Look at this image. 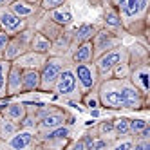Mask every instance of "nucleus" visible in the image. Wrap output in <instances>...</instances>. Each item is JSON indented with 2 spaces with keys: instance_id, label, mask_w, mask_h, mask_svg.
I'll use <instances>...</instances> for the list:
<instances>
[{
  "instance_id": "f257e3e1",
  "label": "nucleus",
  "mask_w": 150,
  "mask_h": 150,
  "mask_svg": "<svg viewBox=\"0 0 150 150\" xmlns=\"http://www.w3.org/2000/svg\"><path fill=\"white\" fill-rule=\"evenodd\" d=\"M100 100V107L112 110H141L146 107V94H143L136 85L130 81V78H107L98 83L96 89Z\"/></svg>"
},
{
  "instance_id": "f03ea898",
  "label": "nucleus",
  "mask_w": 150,
  "mask_h": 150,
  "mask_svg": "<svg viewBox=\"0 0 150 150\" xmlns=\"http://www.w3.org/2000/svg\"><path fill=\"white\" fill-rule=\"evenodd\" d=\"M150 0H116L125 33L134 36H146V16Z\"/></svg>"
},
{
  "instance_id": "7ed1b4c3",
  "label": "nucleus",
  "mask_w": 150,
  "mask_h": 150,
  "mask_svg": "<svg viewBox=\"0 0 150 150\" xmlns=\"http://www.w3.org/2000/svg\"><path fill=\"white\" fill-rule=\"evenodd\" d=\"M71 62L69 56L62 54H49L44 65L40 67V92H52V87L60 76L62 69Z\"/></svg>"
},
{
  "instance_id": "20e7f679",
  "label": "nucleus",
  "mask_w": 150,
  "mask_h": 150,
  "mask_svg": "<svg viewBox=\"0 0 150 150\" xmlns=\"http://www.w3.org/2000/svg\"><path fill=\"white\" fill-rule=\"evenodd\" d=\"M52 94H56L58 98H63V100H78V101L81 100V91L78 87V80H76V74H74L72 62H69L62 69L54 87H52Z\"/></svg>"
},
{
  "instance_id": "39448f33",
  "label": "nucleus",
  "mask_w": 150,
  "mask_h": 150,
  "mask_svg": "<svg viewBox=\"0 0 150 150\" xmlns=\"http://www.w3.org/2000/svg\"><path fill=\"white\" fill-rule=\"evenodd\" d=\"M128 54H127V47L121 44L110 51H105L101 52L100 56L94 58V65L98 69V74H100V80H107V78H112V72L114 69L120 65V63L127 62Z\"/></svg>"
},
{
  "instance_id": "423d86ee",
  "label": "nucleus",
  "mask_w": 150,
  "mask_h": 150,
  "mask_svg": "<svg viewBox=\"0 0 150 150\" xmlns=\"http://www.w3.org/2000/svg\"><path fill=\"white\" fill-rule=\"evenodd\" d=\"M74 67V74H76V80H78V87L81 91V96L85 92H92L98 89V83L100 80V74L98 69H96L94 62H81V63H72Z\"/></svg>"
},
{
  "instance_id": "0eeeda50",
  "label": "nucleus",
  "mask_w": 150,
  "mask_h": 150,
  "mask_svg": "<svg viewBox=\"0 0 150 150\" xmlns=\"http://www.w3.org/2000/svg\"><path fill=\"white\" fill-rule=\"evenodd\" d=\"M91 42H92L94 58H96L105 51H110V49H114L117 45H121L123 44V35L116 33L112 29H107V27H98V31L94 33Z\"/></svg>"
},
{
  "instance_id": "6e6552de",
  "label": "nucleus",
  "mask_w": 150,
  "mask_h": 150,
  "mask_svg": "<svg viewBox=\"0 0 150 150\" xmlns=\"http://www.w3.org/2000/svg\"><path fill=\"white\" fill-rule=\"evenodd\" d=\"M0 146L11 148V150H27V148H36L38 146V136L33 130L18 128L15 134H11L6 139H0Z\"/></svg>"
},
{
  "instance_id": "1a4fd4ad",
  "label": "nucleus",
  "mask_w": 150,
  "mask_h": 150,
  "mask_svg": "<svg viewBox=\"0 0 150 150\" xmlns=\"http://www.w3.org/2000/svg\"><path fill=\"white\" fill-rule=\"evenodd\" d=\"M24 27H27V20L20 18L9 6H0V29L9 35H15Z\"/></svg>"
},
{
  "instance_id": "9d476101",
  "label": "nucleus",
  "mask_w": 150,
  "mask_h": 150,
  "mask_svg": "<svg viewBox=\"0 0 150 150\" xmlns=\"http://www.w3.org/2000/svg\"><path fill=\"white\" fill-rule=\"evenodd\" d=\"M49 54H44V52H36L33 49H27L25 52H22L20 56H16L11 63L20 69H36L40 71V67L44 65V62L47 60Z\"/></svg>"
},
{
  "instance_id": "9b49d317",
  "label": "nucleus",
  "mask_w": 150,
  "mask_h": 150,
  "mask_svg": "<svg viewBox=\"0 0 150 150\" xmlns=\"http://www.w3.org/2000/svg\"><path fill=\"white\" fill-rule=\"evenodd\" d=\"M128 78H130V81H132L143 94L148 96V91H150V69H148V62H143V63H137V65H134V67L130 69Z\"/></svg>"
},
{
  "instance_id": "f8f14e48",
  "label": "nucleus",
  "mask_w": 150,
  "mask_h": 150,
  "mask_svg": "<svg viewBox=\"0 0 150 150\" xmlns=\"http://www.w3.org/2000/svg\"><path fill=\"white\" fill-rule=\"evenodd\" d=\"M27 49H29V42L22 40L18 35H11V38H9L7 45H6V49H4L2 58L7 60V62H13L16 56H20V54H22V52H25Z\"/></svg>"
},
{
  "instance_id": "ddd939ff",
  "label": "nucleus",
  "mask_w": 150,
  "mask_h": 150,
  "mask_svg": "<svg viewBox=\"0 0 150 150\" xmlns=\"http://www.w3.org/2000/svg\"><path fill=\"white\" fill-rule=\"evenodd\" d=\"M98 31V25L96 24H91V22H83L80 24L78 27H74L71 31V49L74 45L81 44V42H87V40H92L94 33Z\"/></svg>"
},
{
  "instance_id": "4468645a",
  "label": "nucleus",
  "mask_w": 150,
  "mask_h": 150,
  "mask_svg": "<svg viewBox=\"0 0 150 150\" xmlns=\"http://www.w3.org/2000/svg\"><path fill=\"white\" fill-rule=\"evenodd\" d=\"M72 63H81V62H94V47H92V42H81V44L74 45L71 49V54H69Z\"/></svg>"
},
{
  "instance_id": "2eb2a0df",
  "label": "nucleus",
  "mask_w": 150,
  "mask_h": 150,
  "mask_svg": "<svg viewBox=\"0 0 150 150\" xmlns=\"http://www.w3.org/2000/svg\"><path fill=\"white\" fill-rule=\"evenodd\" d=\"M45 15H47V18H51L52 22H56L62 27H69L74 24V15L69 9V6H65V4L51 9V11H45Z\"/></svg>"
},
{
  "instance_id": "dca6fc26",
  "label": "nucleus",
  "mask_w": 150,
  "mask_h": 150,
  "mask_svg": "<svg viewBox=\"0 0 150 150\" xmlns=\"http://www.w3.org/2000/svg\"><path fill=\"white\" fill-rule=\"evenodd\" d=\"M16 94H22V69L11 63L7 72L6 96H16Z\"/></svg>"
},
{
  "instance_id": "f3484780",
  "label": "nucleus",
  "mask_w": 150,
  "mask_h": 150,
  "mask_svg": "<svg viewBox=\"0 0 150 150\" xmlns=\"http://www.w3.org/2000/svg\"><path fill=\"white\" fill-rule=\"evenodd\" d=\"M35 29H36V31H40L42 35H45V36L52 42V40H56V38L62 35V31L65 29V27H62V25H58L56 22H52V20H51V18H47V15L44 13V16H42L38 22H36Z\"/></svg>"
},
{
  "instance_id": "a211bd4d",
  "label": "nucleus",
  "mask_w": 150,
  "mask_h": 150,
  "mask_svg": "<svg viewBox=\"0 0 150 150\" xmlns=\"http://www.w3.org/2000/svg\"><path fill=\"white\" fill-rule=\"evenodd\" d=\"M22 92H40V71L22 69Z\"/></svg>"
},
{
  "instance_id": "6ab92c4d",
  "label": "nucleus",
  "mask_w": 150,
  "mask_h": 150,
  "mask_svg": "<svg viewBox=\"0 0 150 150\" xmlns=\"http://www.w3.org/2000/svg\"><path fill=\"white\" fill-rule=\"evenodd\" d=\"M49 54H62V56L71 54V31L67 27L62 31V35L56 40H52V47Z\"/></svg>"
},
{
  "instance_id": "aec40b11",
  "label": "nucleus",
  "mask_w": 150,
  "mask_h": 150,
  "mask_svg": "<svg viewBox=\"0 0 150 150\" xmlns=\"http://www.w3.org/2000/svg\"><path fill=\"white\" fill-rule=\"evenodd\" d=\"M127 62H128V65H130V69L134 65H137V63H143V62H148V47L143 45V44H136L130 45V47H127Z\"/></svg>"
},
{
  "instance_id": "412c9836",
  "label": "nucleus",
  "mask_w": 150,
  "mask_h": 150,
  "mask_svg": "<svg viewBox=\"0 0 150 150\" xmlns=\"http://www.w3.org/2000/svg\"><path fill=\"white\" fill-rule=\"evenodd\" d=\"M25 112H27L25 103H20V101H16V103H7L6 107L0 109V114H2L4 117H7V120L15 121V123L22 121V117L25 116Z\"/></svg>"
},
{
  "instance_id": "4be33fe9",
  "label": "nucleus",
  "mask_w": 150,
  "mask_h": 150,
  "mask_svg": "<svg viewBox=\"0 0 150 150\" xmlns=\"http://www.w3.org/2000/svg\"><path fill=\"white\" fill-rule=\"evenodd\" d=\"M103 27L112 29V31H116V33H120V35L125 33L123 22H121L120 15H117V9L116 7H107L105 9V13H103Z\"/></svg>"
},
{
  "instance_id": "5701e85b",
  "label": "nucleus",
  "mask_w": 150,
  "mask_h": 150,
  "mask_svg": "<svg viewBox=\"0 0 150 150\" xmlns=\"http://www.w3.org/2000/svg\"><path fill=\"white\" fill-rule=\"evenodd\" d=\"M51 47H52V42L45 35H42L40 31L35 29V35H33V38H31V42H29V49H33L36 52H44V54H49Z\"/></svg>"
},
{
  "instance_id": "b1692460",
  "label": "nucleus",
  "mask_w": 150,
  "mask_h": 150,
  "mask_svg": "<svg viewBox=\"0 0 150 150\" xmlns=\"http://www.w3.org/2000/svg\"><path fill=\"white\" fill-rule=\"evenodd\" d=\"M96 136L100 137H107V139H116V132H114V121L112 120H103L96 125Z\"/></svg>"
},
{
  "instance_id": "393cba45",
  "label": "nucleus",
  "mask_w": 150,
  "mask_h": 150,
  "mask_svg": "<svg viewBox=\"0 0 150 150\" xmlns=\"http://www.w3.org/2000/svg\"><path fill=\"white\" fill-rule=\"evenodd\" d=\"M18 123L11 121V120H7V117H4L2 114H0V139H6L9 137L11 134H15L18 130Z\"/></svg>"
},
{
  "instance_id": "a878e982",
  "label": "nucleus",
  "mask_w": 150,
  "mask_h": 150,
  "mask_svg": "<svg viewBox=\"0 0 150 150\" xmlns=\"http://www.w3.org/2000/svg\"><path fill=\"white\" fill-rule=\"evenodd\" d=\"M11 67V62L0 58V100L6 98V83H7V72Z\"/></svg>"
},
{
  "instance_id": "bb28decb",
  "label": "nucleus",
  "mask_w": 150,
  "mask_h": 150,
  "mask_svg": "<svg viewBox=\"0 0 150 150\" xmlns=\"http://www.w3.org/2000/svg\"><path fill=\"white\" fill-rule=\"evenodd\" d=\"M112 121H114L116 137H127V136H130V132H128V117H117V120H112Z\"/></svg>"
},
{
  "instance_id": "cd10ccee",
  "label": "nucleus",
  "mask_w": 150,
  "mask_h": 150,
  "mask_svg": "<svg viewBox=\"0 0 150 150\" xmlns=\"http://www.w3.org/2000/svg\"><path fill=\"white\" fill-rule=\"evenodd\" d=\"M36 125H38V117L33 112H25V116L22 117V121L18 123L20 128H25V130H33L36 132Z\"/></svg>"
},
{
  "instance_id": "c85d7f7f",
  "label": "nucleus",
  "mask_w": 150,
  "mask_h": 150,
  "mask_svg": "<svg viewBox=\"0 0 150 150\" xmlns=\"http://www.w3.org/2000/svg\"><path fill=\"white\" fill-rule=\"evenodd\" d=\"M150 123L146 120H141V117H137V120H128V132H130V136L134 137L136 134H139L143 130L145 127H148Z\"/></svg>"
},
{
  "instance_id": "c756f323",
  "label": "nucleus",
  "mask_w": 150,
  "mask_h": 150,
  "mask_svg": "<svg viewBox=\"0 0 150 150\" xmlns=\"http://www.w3.org/2000/svg\"><path fill=\"white\" fill-rule=\"evenodd\" d=\"M63 4H67V0H40V7L44 11H51V9L63 6Z\"/></svg>"
},
{
  "instance_id": "7c9ffc66",
  "label": "nucleus",
  "mask_w": 150,
  "mask_h": 150,
  "mask_svg": "<svg viewBox=\"0 0 150 150\" xmlns=\"http://www.w3.org/2000/svg\"><path fill=\"white\" fill-rule=\"evenodd\" d=\"M132 148L134 150H150V139H134Z\"/></svg>"
},
{
  "instance_id": "2f4dec72",
  "label": "nucleus",
  "mask_w": 150,
  "mask_h": 150,
  "mask_svg": "<svg viewBox=\"0 0 150 150\" xmlns=\"http://www.w3.org/2000/svg\"><path fill=\"white\" fill-rule=\"evenodd\" d=\"M9 38H11V35H9V33H6V31H2V29H0V56L4 54V49H6V45H7Z\"/></svg>"
},
{
  "instance_id": "473e14b6",
  "label": "nucleus",
  "mask_w": 150,
  "mask_h": 150,
  "mask_svg": "<svg viewBox=\"0 0 150 150\" xmlns=\"http://www.w3.org/2000/svg\"><path fill=\"white\" fill-rule=\"evenodd\" d=\"M134 139H150V125H148V127H145L139 134H136V136H134Z\"/></svg>"
},
{
  "instance_id": "72a5a7b5",
  "label": "nucleus",
  "mask_w": 150,
  "mask_h": 150,
  "mask_svg": "<svg viewBox=\"0 0 150 150\" xmlns=\"http://www.w3.org/2000/svg\"><path fill=\"white\" fill-rule=\"evenodd\" d=\"M13 0H0V6H7V4H11Z\"/></svg>"
},
{
  "instance_id": "f704fd0d",
  "label": "nucleus",
  "mask_w": 150,
  "mask_h": 150,
  "mask_svg": "<svg viewBox=\"0 0 150 150\" xmlns=\"http://www.w3.org/2000/svg\"><path fill=\"white\" fill-rule=\"evenodd\" d=\"M29 2H35V4H40V0H29Z\"/></svg>"
},
{
  "instance_id": "c9c22d12",
  "label": "nucleus",
  "mask_w": 150,
  "mask_h": 150,
  "mask_svg": "<svg viewBox=\"0 0 150 150\" xmlns=\"http://www.w3.org/2000/svg\"><path fill=\"white\" fill-rule=\"evenodd\" d=\"M0 58H2V56H0Z\"/></svg>"
}]
</instances>
